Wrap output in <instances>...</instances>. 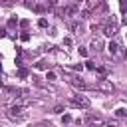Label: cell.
Returning <instances> with one entry per match:
<instances>
[{
	"instance_id": "6da1fadb",
	"label": "cell",
	"mask_w": 127,
	"mask_h": 127,
	"mask_svg": "<svg viewBox=\"0 0 127 127\" xmlns=\"http://www.w3.org/2000/svg\"><path fill=\"white\" fill-rule=\"evenodd\" d=\"M6 117H8L10 121H16V123H18V121H26V119H28V113H26L24 107L12 103V105L6 109Z\"/></svg>"
},
{
	"instance_id": "7a4b0ae2",
	"label": "cell",
	"mask_w": 127,
	"mask_h": 127,
	"mask_svg": "<svg viewBox=\"0 0 127 127\" xmlns=\"http://www.w3.org/2000/svg\"><path fill=\"white\" fill-rule=\"evenodd\" d=\"M69 105H71V107H77V109H87L91 103H89V99H87L85 95H79V93H77V95H71V97H69Z\"/></svg>"
},
{
	"instance_id": "3957f363",
	"label": "cell",
	"mask_w": 127,
	"mask_h": 127,
	"mask_svg": "<svg viewBox=\"0 0 127 127\" xmlns=\"http://www.w3.org/2000/svg\"><path fill=\"white\" fill-rule=\"evenodd\" d=\"M95 89L101 91V93H113V91H115V85L111 83V79H107V77H99V81L95 83Z\"/></svg>"
},
{
	"instance_id": "277c9868",
	"label": "cell",
	"mask_w": 127,
	"mask_h": 127,
	"mask_svg": "<svg viewBox=\"0 0 127 127\" xmlns=\"http://www.w3.org/2000/svg\"><path fill=\"white\" fill-rule=\"evenodd\" d=\"M83 123H85V125H89V127H101V125H105V119H103L101 115L89 113V115L83 119Z\"/></svg>"
},
{
	"instance_id": "5b68a950",
	"label": "cell",
	"mask_w": 127,
	"mask_h": 127,
	"mask_svg": "<svg viewBox=\"0 0 127 127\" xmlns=\"http://www.w3.org/2000/svg\"><path fill=\"white\" fill-rule=\"evenodd\" d=\"M103 34H105L107 38H113V36L117 34V24H115L113 20L105 22V24H103Z\"/></svg>"
},
{
	"instance_id": "8992f818",
	"label": "cell",
	"mask_w": 127,
	"mask_h": 127,
	"mask_svg": "<svg viewBox=\"0 0 127 127\" xmlns=\"http://www.w3.org/2000/svg\"><path fill=\"white\" fill-rule=\"evenodd\" d=\"M67 81L73 85V87H77V89H87V83L79 77V75H73V77H67Z\"/></svg>"
},
{
	"instance_id": "52a82bcc",
	"label": "cell",
	"mask_w": 127,
	"mask_h": 127,
	"mask_svg": "<svg viewBox=\"0 0 127 127\" xmlns=\"http://www.w3.org/2000/svg\"><path fill=\"white\" fill-rule=\"evenodd\" d=\"M107 50H109V52H111V56H115V58L123 56V52H121V48H119V44H117L115 40H111V42L107 44Z\"/></svg>"
},
{
	"instance_id": "ba28073f",
	"label": "cell",
	"mask_w": 127,
	"mask_h": 127,
	"mask_svg": "<svg viewBox=\"0 0 127 127\" xmlns=\"http://www.w3.org/2000/svg\"><path fill=\"white\" fill-rule=\"evenodd\" d=\"M77 16H79L81 20H85V18H89V16H91V8H89V4H85V6H83V8L79 10V14H77Z\"/></svg>"
},
{
	"instance_id": "9c48e42d",
	"label": "cell",
	"mask_w": 127,
	"mask_h": 127,
	"mask_svg": "<svg viewBox=\"0 0 127 127\" xmlns=\"http://www.w3.org/2000/svg\"><path fill=\"white\" fill-rule=\"evenodd\" d=\"M103 46H105V44H103L101 38H93V40H91V50H97V52H99V50H103Z\"/></svg>"
},
{
	"instance_id": "30bf717a",
	"label": "cell",
	"mask_w": 127,
	"mask_h": 127,
	"mask_svg": "<svg viewBox=\"0 0 127 127\" xmlns=\"http://www.w3.org/2000/svg\"><path fill=\"white\" fill-rule=\"evenodd\" d=\"M95 73H97V75H101V77H107L109 69H107L105 65H97V67H95Z\"/></svg>"
},
{
	"instance_id": "8fae6325",
	"label": "cell",
	"mask_w": 127,
	"mask_h": 127,
	"mask_svg": "<svg viewBox=\"0 0 127 127\" xmlns=\"http://www.w3.org/2000/svg\"><path fill=\"white\" fill-rule=\"evenodd\" d=\"M36 67H38V69H48V67H50V64H46V62H38V64H36Z\"/></svg>"
},
{
	"instance_id": "7c38bea8",
	"label": "cell",
	"mask_w": 127,
	"mask_h": 127,
	"mask_svg": "<svg viewBox=\"0 0 127 127\" xmlns=\"http://www.w3.org/2000/svg\"><path fill=\"white\" fill-rule=\"evenodd\" d=\"M115 115H117V117H127V109H117Z\"/></svg>"
},
{
	"instance_id": "4fadbf2b",
	"label": "cell",
	"mask_w": 127,
	"mask_h": 127,
	"mask_svg": "<svg viewBox=\"0 0 127 127\" xmlns=\"http://www.w3.org/2000/svg\"><path fill=\"white\" fill-rule=\"evenodd\" d=\"M119 6H121V12L125 14L127 12V0H119Z\"/></svg>"
},
{
	"instance_id": "5bb4252c",
	"label": "cell",
	"mask_w": 127,
	"mask_h": 127,
	"mask_svg": "<svg viewBox=\"0 0 127 127\" xmlns=\"http://www.w3.org/2000/svg\"><path fill=\"white\" fill-rule=\"evenodd\" d=\"M38 26H40V28H46V26H48V20H46V18H40V20H38Z\"/></svg>"
},
{
	"instance_id": "9a60e30c",
	"label": "cell",
	"mask_w": 127,
	"mask_h": 127,
	"mask_svg": "<svg viewBox=\"0 0 127 127\" xmlns=\"http://www.w3.org/2000/svg\"><path fill=\"white\" fill-rule=\"evenodd\" d=\"M85 67H87V69H91V71H95V67H97V65H95L93 62H85Z\"/></svg>"
},
{
	"instance_id": "2e32d148",
	"label": "cell",
	"mask_w": 127,
	"mask_h": 127,
	"mask_svg": "<svg viewBox=\"0 0 127 127\" xmlns=\"http://www.w3.org/2000/svg\"><path fill=\"white\" fill-rule=\"evenodd\" d=\"M16 24H18V20H16V18H10V20H8V28H14Z\"/></svg>"
},
{
	"instance_id": "e0dca14e",
	"label": "cell",
	"mask_w": 127,
	"mask_h": 127,
	"mask_svg": "<svg viewBox=\"0 0 127 127\" xmlns=\"http://www.w3.org/2000/svg\"><path fill=\"white\" fill-rule=\"evenodd\" d=\"M46 79H48V81H54V79H56V73H54V71H48Z\"/></svg>"
},
{
	"instance_id": "ac0fdd59",
	"label": "cell",
	"mask_w": 127,
	"mask_h": 127,
	"mask_svg": "<svg viewBox=\"0 0 127 127\" xmlns=\"http://www.w3.org/2000/svg\"><path fill=\"white\" fill-rule=\"evenodd\" d=\"M20 38H22V42H28V40H30V34H28V32H24Z\"/></svg>"
},
{
	"instance_id": "d6986e66",
	"label": "cell",
	"mask_w": 127,
	"mask_h": 127,
	"mask_svg": "<svg viewBox=\"0 0 127 127\" xmlns=\"http://www.w3.org/2000/svg\"><path fill=\"white\" fill-rule=\"evenodd\" d=\"M64 46L69 48V46H71V38H64Z\"/></svg>"
},
{
	"instance_id": "ffe728a7",
	"label": "cell",
	"mask_w": 127,
	"mask_h": 127,
	"mask_svg": "<svg viewBox=\"0 0 127 127\" xmlns=\"http://www.w3.org/2000/svg\"><path fill=\"white\" fill-rule=\"evenodd\" d=\"M62 111H64V105H56L54 107V113H62Z\"/></svg>"
},
{
	"instance_id": "44dd1931",
	"label": "cell",
	"mask_w": 127,
	"mask_h": 127,
	"mask_svg": "<svg viewBox=\"0 0 127 127\" xmlns=\"http://www.w3.org/2000/svg\"><path fill=\"white\" fill-rule=\"evenodd\" d=\"M20 26H22V28H28V26H30V20H22Z\"/></svg>"
},
{
	"instance_id": "7402d4cb",
	"label": "cell",
	"mask_w": 127,
	"mask_h": 127,
	"mask_svg": "<svg viewBox=\"0 0 127 127\" xmlns=\"http://www.w3.org/2000/svg\"><path fill=\"white\" fill-rule=\"evenodd\" d=\"M79 56H83V58H85V56H87V50H85V48H79Z\"/></svg>"
},
{
	"instance_id": "603a6c76",
	"label": "cell",
	"mask_w": 127,
	"mask_h": 127,
	"mask_svg": "<svg viewBox=\"0 0 127 127\" xmlns=\"http://www.w3.org/2000/svg\"><path fill=\"white\" fill-rule=\"evenodd\" d=\"M18 75H20V77H26V75H28V71H26V69H20V71H18Z\"/></svg>"
},
{
	"instance_id": "cb8c5ba5",
	"label": "cell",
	"mask_w": 127,
	"mask_h": 127,
	"mask_svg": "<svg viewBox=\"0 0 127 127\" xmlns=\"http://www.w3.org/2000/svg\"><path fill=\"white\" fill-rule=\"evenodd\" d=\"M62 121H64V123H69V121H71V117H69V115H64V117H62Z\"/></svg>"
},
{
	"instance_id": "d4e9b609",
	"label": "cell",
	"mask_w": 127,
	"mask_h": 127,
	"mask_svg": "<svg viewBox=\"0 0 127 127\" xmlns=\"http://www.w3.org/2000/svg\"><path fill=\"white\" fill-rule=\"evenodd\" d=\"M73 69H75V71H81V69H83V65H81V64H77V65H73Z\"/></svg>"
},
{
	"instance_id": "484cf974",
	"label": "cell",
	"mask_w": 127,
	"mask_h": 127,
	"mask_svg": "<svg viewBox=\"0 0 127 127\" xmlns=\"http://www.w3.org/2000/svg\"><path fill=\"white\" fill-rule=\"evenodd\" d=\"M123 24H125V26H127V12H125V14H123Z\"/></svg>"
},
{
	"instance_id": "4316f807",
	"label": "cell",
	"mask_w": 127,
	"mask_h": 127,
	"mask_svg": "<svg viewBox=\"0 0 127 127\" xmlns=\"http://www.w3.org/2000/svg\"><path fill=\"white\" fill-rule=\"evenodd\" d=\"M105 127H117V125H105Z\"/></svg>"
},
{
	"instance_id": "83f0119b",
	"label": "cell",
	"mask_w": 127,
	"mask_h": 127,
	"mask_svg": "<svg viewBox=\"0 0 127 127\" xmlns=\"http://www.w3.org/2000/svg\"><path fill=\"white\" fill-rule=\"evenodd\" d=\"M123 56H127V50H125V52H123Z\"/></svg>"
},
{
	"instance_id": "f1b7e54d",
	"label": "cell",
	"mask_w": 127,
	"mask_h": 127,
	"mask_svg": "<svg viewBox=\"0 0 127 127\" xmlns=\"http://www.w3.org/2000/svg\"><path fill=\"white\" fill-rule=\"evenodd\" d=\"M79 2H83V0H79Z\"/></svg>"
}]
</instances>
